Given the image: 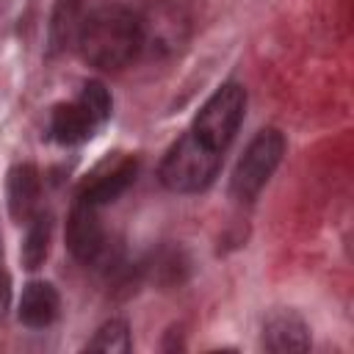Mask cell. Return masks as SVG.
<instances>
[{
    "label": "cell",
    "instance_id": "6da1fadb",
    "mask_svg": "<svg viewBox=\"0 0 354 354\" xmlns=\"http://www.w3.org/2000/svg\"><path fill=\"white\" fill-rule=\"evenodd\" d=\"M83 58L97 69H122L144 47V22L124 6H100L77 30Z\"/></svg>",
    "mask_w": 354,
    "mask_h": 354
},
{
    "label": "cell",
    "instance_id": "7a4b0ae2",
    "mask_svg": "<svg viewBox=\"0 0 354 354\" xmlns=\"http://www.w3.org/2000/svg\"><path fill=\"white\" fill-rule=\"evenodd\" d=\"M218 166H221V152L202 144L194 133H185L169 147L166 158L160 160L158 177L174 194H196L213 183Z\"/></svg>",
    "mask_w": 354,
    "mask_h": 354
},
{
    "label": "cell",
    "instance_id": "3957f363",
    "mask_svg": "<svg viewBox=\"0 0 354 354\" xmlns=\"http://www.w3.org/2000/svg\"><path fill=\"white\" fill-rule=\"evenodd\" d=\"M243 111H246V88L241 83H224L199 108L191 133L210 149L224 152L243 122Z\"/></svg>",
    "mask_w": 354,
    "mask_h": 354
},
{
    "label": "cell",
    "instance_id": "277c9868",
    "mask_svg": "<svg viewBox=\"0 0 354 354\" xmlns=\"http://www.w3.org/2000/svg\"><path fill=\"white\" fill-rule=\"evenodd\" d=\"M282 155H285V136L274 127L260 130L249 141V147L243 149V155L238 158V163L232 169V180H230L232 196L241 202L254 199L263 191V185L271 180Z\"/></svg>",
    "mask_w": 354,
    "mask_h": 354
},
{
    "label": "cell",
    "instance_id": "5b68a950",
    "mask_svg": "<svg viewBox=\"0 0 354 354\" xmlns=\"http://www.w3.org/2000/svg\"><path fill=\"white\" fill-rule=\"evenodd\" d=\"M136 171H138V160L130 158V155H119L105 163H100L94 169V174H88V180L80 185L77 191V199L80 202H88L94 207L100 205H108L113 199H119L136 180Z\"/></svg>",
    "mask_w": 354,
    "mask_h": 354
},
{
    "label": "cell",
    "instance_id": "8992f818",
    "mask_svg": "<svg viewBox=\"0 0 354 354\" xmlns=\"http://www.w3.org/2000/svg\"><path fill=\"white\" fill-rule=\"evenodd\" d=\"M66 246L80 263H94L105 252V230L100 224L97 207L88 202H75L66 218Z\"/></svg>",
    "mask_w": 354,
    "mask_h": 354
},
{
    "label": "cell",
    "instance_id": "52a82bcc",
    "mask_svg": "<svg viewBox=\"0 0 354 354\" xmlns=\"http://www.w3.org/2000/svg\"><path fill=\"white\" fill-rule=\"evenodd\" d=\"M41 196V177L33 163H17L6 177V202L14 221H30Z\"/></svg>",
    "mask_w": 354,
    "mask_h": 354
},
{
    "label": "cell",
    "instance_id": "ba28073f",
    "mask_svg": "<svg viewBox=\"0 0 354 354\" xmlns=\"http://www.w3.org/2000/svg\"><path fill=\"white\" fill-rule=\"evenodd\" d=\"M263 348L266 351H307L310 329L293 310H277L263 324Z\"/></svg>",
    "mask_w": 354,
    "mask_h": 354
},
{
    "label": "cell",
    "instance_id": "9c48e42d",
    "mask_svg": "<svg viewBox=\"0 0 354 354\" xmlns=\"http://www.w3.org/2000/svg\"><path fill=\"white\" fill-rule=\"evenodd\" d=\"M97 130V122L88 116V111L77 102H61L53 108L50 116V133L58 144H80L86 138H91V133Z\"/></svg>",
    "mask_w": 354,
    "mask_h": 354
},
{
    "label": "cell",
    "instance_id": "30bf717a",
    "mask_svg": "<svg viewBox=\"0 0 354 354\" xmlns=\"http://www.w3.org/2000/svg\"><path fill=\"white\" fill-rule=\"evenodd\" d=\"M58 290L50 282H30L19 299V321L30 329H41L58 315Z\"/></svg>",
    "mask_w": 354,
    "mask_h": 354
},
{
    "label": "cell",
    "instance_id": "8fae6325",
    "mask_svg": "<svg viewBox=\"0 0 354 354\" xmlns=\"http://www.w3.org/2000/svg\"><path fill=\"white\" fill-rule=\"evenodd\" d=\"M50 232H53V218L47 213H36L22 241V266L28 271H36L44 263L50 252Z\"/></svg>",
    "mask_w": 354,
    "mask_h": 354
},
{
    "label": "cell",
    "instance_id": "7c38bea8",
    "mask_svg": "<svg viewBox=\"0 0 354 354\" xmlns=\"http://www.w3.org/2000/svg\"><path fill=\"white\" fill-rule=\"evenodd\" d=\"M86 351H105V354H127L130 351V326L119 318L105 321L94 337L86 343Z\"/></svg>",
    "mask_w": 354,
    "mask_h": 354
},
{
    "label": "cell",
    "instance_id": "4fadbf2b",
    "mask_svg": "<svg viewBox=\"0 0 354 354\" xmlns=\"http://www.w3.org/2000/svg\"><path fill=\"white\" fill-rule=\"evenodd\" d=\"M80 105L88 111V116L97 122V127L105 124L108 116H111V94H108V88H105L100 80H88V83L83 86V91H80Z\"/></svg>",
    "mask_w": 354,
    "mask_h": 354
},
{
    "label": "cell",
    "instance_id": "5bb4252c",
    "mask_svg": "<svg viewBox=\"0 0 354 354\" xmlns=\"http://www.w3.org/2000/svg\"><path fill=\"white\" fill-rule=\"evenodd\" d=\"M75 8H77V0H61L58 3V11H55V22H53V47H61L69 36V19L75 17Z\"/></svg>",
    "mask_w": 354,
    "mask_h": 354
},
{
    "label": "cell",
    "instance_id": "9a60e30c",
    "mask_svg": "<svg viewBox=\"0 0 354 354\" xmlns=\"http://www.w3.org/2000/svg\"><path fill=\"white\" fill-rule=\"evenodd\" d=\"M8 299H11V277H8V271H6L3 249H0V318H3L6 310H8Z\"/></svg>",
    "mask_w": 354,
    "mask_h": 354
}]
</instances>
